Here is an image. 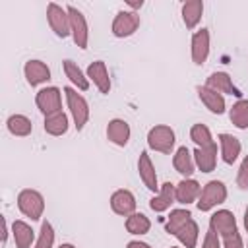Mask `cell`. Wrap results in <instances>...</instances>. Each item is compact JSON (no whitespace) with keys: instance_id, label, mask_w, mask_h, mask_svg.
Here are the masks:
<instances>
[{"instance_id":"obj_1","label":"cell","mask_w":248,"mask_h":248,"mask_svg":"<svg viewBox=\"0 0 248 248\" xmlns=\"http://www.w3.org/2000/svg\"><path fill=\"white\" fill-rule=\"evenodd\" d=\"M174 141H176L174 130L167 124H157V126L149 128V132H147V145L153 151L169 155L174 149Z\"/></svg>"},{"instance_id":"obj_2","label":"cell","mask_w":248,"mask_h":248,"mask_svg":"<svg viewBox=\"0 0 248 248\" xmlns=\"http://www.w3.org/2000/svg\"><path fill=\"white\" fill-rule=\"evenodd\" d=\"M17 207L31 221H39L43 217V211H45V198L41 192L25 188L17 194Z\"/></svg>"},{"instance_id":"obj_3","label":"cell","mask_w":248,"mask_h":248,"mask_svg":"<svg viewBox=\"0 0 248 248\" xmlns=\"http://www.w3.org/2000/svg\"><path fill=\"white\" fill-rule=\"evenodd\" d=\"M64 95H66V103L70 108V114L74 118V126L76 130H83V126L89 120V105L85 101L83 95H79L74 87H64Z\"/></svg>"},{"instance_id":"obj_4","label":"cell","mask_w":248,"mask_h":248,"mask_svg":"<svg viewBox=\"0 0 248 248\" xmlns=\"http://www.w3.org/2000/svg\"><path fill=\"white\" fill-rule=\"evenodd\" d=\"M225 200H227V186L221 180H209L202 188V194H200L196 205L200 211H211L213 207L221 205Z\"/></svg>"},{"instance_id":"obj_5","label":"cell","mask_w":248,"mask_h":248,"mask_svg":"<svg viewBox=\"0 0 248 248\" xmlns=\"http://www.w3.org/2000/svg\"><path fill=\"white\" fill-rule=\"evenodd\" d=\"M68 16H70V31H72V39L76 43L78 48L85 50L87 48V41H89V27H87V19L85 16L74 8V6H68Z\"/></svg>"},{"instance_id":"obj_6","label":"cell","mask_w":248,"mask_h":248,"mask_svg":"<svg viewBox=\"0 0 248 248\" xmlns=\"http://www.w3.org/2000/svg\"><path fill=\"white\" fill-rule=\"evenodd\" d=\"M46 19H48L50 29L56 33V37L66 39L68 35H72V31H70V16H68L66 8L50 2L46 6Z\"/></svg>"},{"instance_id":"obj_7","label":"cell","mask_w":248,"mask_h":248,"mask_svg":"<svg viewBox=\"0 0 248 248\" xmlns=\"http://www.w3.org/2000/svg\"><path fill=\"white\" fill-rule=\"evenodd\" d=\"M35 103L39 107V110L48 116V114H54L58 110H62V93L58 87L50 85V87H43L37 91L35 95Z\"/></svg>"},{"instance_id":"obj_8","label":"cell","mask_w":248,"mask_h":248,"mask_svg":"<svg viewBox=\"0 0 248 248\" xmlns=\"http://www.w3.org/2000/svg\"><path fill=\"white\" fill-rule=\"evenodd\" d=\"M140 27V16L136 12H130V10H120L112 21V35L118 37V39H124V37H130L138 31Z\"/></svg>"},{"instance_id":"obj_9","label":"cell","mask_w":248,"mask_h":248,"mask_svg":"<svg viewBox=\"0 0 248 248\" xmlns=\"http://www.w3.org/2000/svg\"><path fill=\"white\" fill-rule=\"evenodd\" d=\"M209 229H211L213 232H217L221 238L238 232V229H236V219H234L232 211H229V209H219V211H215V213L209 217Z\"/></svg>"},{"instance_id":"obj_10","label":"cell","mask_w":248,"mask_h":248,"mask_svg":"<svg viewBox=\"0 0 248 248\" xmlns=\"http://www.w3.org/2000/svg\"><path fill=\"white\" fill-rule=\"evenodd\" d=\"M110 207L116 215H122V217H130L132 213H136V198L130 190L126 188H120V190H114L112 196H110Z\"/></svg>"},{"instance_id":"obj_11","label":"cell","mask_w":248,"mask_h":248,"mask_svg":"<svg viewBox=\"0 0 248 248\" xmlns=\"http://www.w3.org/2000/svg\"><path fill=\"white\" fill-rule=\"evenodd\" d=\"M138 172H140V178L143 182V186L149 190V192H159V182H157V172H155V167L151 163V157L147 151H141L140 153V159H138Z\"/></svg>"},{"instance_id":"obj_12","label":"cell","mask_w":248,"mask_h":248,"mask_svg":"<svg viewBox=\"0 0 248 248\" xmlns=\"http://www.w3.org/2000/svg\"><path fill=\"white\" fill-rule=\"evenodd\" d=\"M23 74H25V79L31 87L41 85V83L50 79V68L43 60H27L23 66Z\"/></svg>"},{"instance_id":"obj_13","label":"cell","mask_w":248,"mask_h":248,"mask_svg":"<svg viewBox=\"0 0 248 248\" xmlns=\"http://www.w3.org/2000/svg\"><path fill=\"white\" fill-rule=\"evenodd\" d=\"M200 194H202V186L194 178H182L174 186V198H176L178 203H186V205L194 203V202H198Z\"/></svg>"},{"instance_id":"obj_14","label":"cell","mask_w":248,"mask_h":248,"mask_svg":"<svg viewBox=\"0 0 248 248\" xmlns=\"http://www.w3.org/2000/svg\"><path fill=\"white\" fill-rule=\"evenodd\" d=\"M209 56V31L202 27L192 35V60L194 64L202 66Z\"/></svg>"},{"instance_id":"obj_15","label":"cell","mask_w":248,"mask_h":248,"mask_svg":"<svg viewBox=\"0 0 248 248\" xmlns=\"http://www.w3.org/2000/svg\"><path fill=\"white\" fill-rule=\"evenodd\" d=\"M87 78L93 81V85L101 91V93H108L110 91V78H108V70L107 64L103 60H95L87 66Z\"/></svg>"},{"instance_id":"obj_16","label":"cell","mask_w":248,"mask_h":248,"mask_svg":"<svg viewBox=\"0 0 248 248\" xmlns=\"http://www.w3.org/2000/svg\"><path fill=\"white\" fill-rule=\"evenodd\" d=\"M196 91H198L200 101L205 105V108H207L209 112H213V114H223V112H225L227 105H225V97H223L221 93L209 89L207 85H198Z\"/></svg>"},{"instance_id":"obj_17","label":"cell","mask_w":248,"mask_h":248,"mask_svg":"<svg viewBox=\"0 0 248 248\" xmlns=\"http://www.w3.org/2000/svg\"><path fill=\"white\" fill-rule=\"evenodd\" d=\"M217 140H219V149H221V159H223V163L232 165V163L238 159L240 151H242V145H240L238 138H234L232 134H225V132H223V134L217 136Z\"/></svg>"},{"instance_id":"obj_18","label":"cell","mask_w":248,"mask_h":248,"mask_svg":"<svg viewBox=\"0 0 248 248\" xmlns=\"http://www.w3.org/2000/svg\"><path fill=\"white\" fill-rule=\"evenodd\" d=\"M205 85L221 95H236L240 97V91L234 87L232 83V78L227 74V72H213L207 79H205Z\"/></svg>"},{"instance_id":"obj_19","label":"cell","mask_w":248,"mask_h":248,"mask_svg":"<svg viewBox=\"0 0 248 248\" xmlns=\"http://www.w3.org/2000/svg\"><path fill=\"white\" fill-rule=\"evenodd\" d=\"M130 124L122 118H112L108 124H107V138L110 143L118 145V147H124L130 140Z\"/></svg>"},{"instance_id":"obj_20","label":"cell","mask_w":248,"mask_h":248,"mask_svg":"<svg viewBox=\"0 0 248 248\" xmlns=\"http://www.w3.org/2000/svg\"><path fill=\"white\" fill-rule=\"evenodd\" d=\"M172 167L178 174H182L184 178H190L196 170V163H194V155L190 153V149L186 145H180L174 155H172Z\"/></svg>"},{"instance_id":"obj_21","label":"cell","mask_w":248,"mask_h":248,"mask_svg":"<svg viewBox=\"0 0 248 248\" xmlns=\"http://www.w3.org/2000/svg\"><path fill=\"white\" fill-rule=\"evenodd\" d=\"M176 202L174 198V184L172 182H165L159 192L149 200V207L155 211V213H163L167 209H170V205Z\"/></svg>"},{"instance_id":"obj_22","label":"cell","mask_w":248,"mask_h":248,"mask_svg":"<svg viewBox=\"0 0 248 248\" xmlns=\"http://www.w3.org/2000/svg\"><path fill=\"white\" fill-rule=\"evenodd\" d=\"M194 155V163L202 172H211L217 165V143H211L207 147H196Z\"/></svg>"},{"instance_id":"obj_23","label":"cell","mask_w":248,"mask_h":248,"mask_svg":"<svg viewBox=\"0 0 248 248\" xmlns=\"http://www.w3.org/2000/svg\"><path fill=\"white\" fill-rule=\"evenodd\" d=\"M12 234L16 240V248H29L31 242L35 240V231L31 229V225L19 219L12 223Z\"/></svg>"},{"instance_id":"obj_24","label":"cell","mask_w":248,"mask_h":248,"mask_svg":"<svg viewBox=\"0 0 248 248\" xmlns=\"http://www.w3.org/2000/svg\"><path fill=\"white\" fill-rule=\"evenodd\" d=\"M203 14V2L202 0H188L182 4V21L188 29H194Z\"/></svg>"},{"instance_id":"obj_25","label":"cell","mask_w":248,"mask_h":248,"mask_svg":"<svg viewBox=\"0 0 248 248\" xmlns=\"http://www.w3.org/2000/svg\"><path fill=\"white\" fill-rule=\"evenodd\" d=\"M62 68H64L66 78H68L79 91H87V89H89V78L81 72V68H79L74 60H64V62H62Z\"/></svg>"},{"instance_id":"obj_26","label":"cell","mask_w":248,"mask_h":248,"mask_svg":"<svg viewBox=\"0 0 248 248\" xmlns=\"http://www.w3.org/2000/svg\"><path fill=\"white\" fill-rule=\"evenodd\" d=\"M6 128L12 136H17V138H25L31 134L33 130V124L31 120L25 116V114H12L8 120H6Z\"/></svg>"},{"instance_id":"obj_27","label":"cell","mask_w":248,"mask_h":248,"mask_svg":"<svg viewBox=\"0 0 248 248\" xmlns=\"http://www.w3.org/2000/svg\"><path fill=\"white\" fill-rule=\"evenodd\" d=\"M45 132L50 136H64L68 132V116L62 110L45 116Z\"/></svg>"},{"instance_id":"obj_28","label":"cell","mask_w":248,"mask_h":248,"mask_svg":"<svg viewBox=\"0 0 248 248\" xmlns=\"http://www.w3.org/2000/svg\"><path fill=\"white\" fill-rule=\"evenodd\" d=\"M198 234H200V227H198V223L194 221V219H190L182 229H178L176 231V238H178V242L184 246V248H196V244H198Z\"/></svg>"},{"instance_id":"obj_29","label":"cell","mask_w":248,"mask_h":248,"mask_svg":"<svg viewBox=\"0 0 248 248\" xmlns=\"http://www.w3.org/2000/svg\"><path fill=\"white\" fill-rule=\"evenodd\" d=\"M229 118L231 122L240 128V130H246L248 128V99H238L231 110H229Z\"/></svg>"},{"instance_id":"obj_30","label":"cell","mask_w":248,"mask_h":248,"mask_svg":"<svg viewBox=\"0 0 248 248\" xmlns=\"http://www.w3.org/2000/svg\"><path fill=\"white\" fill-rule=\"evenodd\" d=\"M126 231L130 232V234H147L149 232V229H151V221H149V217L147 215H143V213H132L130 217H126Z\"/></svg>"},{"instance_id":"obj_31","label":"cell","mask_w":248,"mask_h":248,"mask_svg":"<svg viewBox=\"0 0 248 248\" xmlns=\"http://www.w3.org/2000/svg\"><path fill=\"white\" fill-rule=\"evenodd\" d=\"M192 219V213L188 211V209H172L170 211V215H169V219H167V225H165V229H167V232L169 234H176V231L178 229H182L188 221Z\"/></svg>"},{"instance_id":"obj_32","label":"cell","mask_w":248,"mask_h":248,"mask_svg":"<svg viewBox=\"0 0 248 248\" xmlns=\"http://www.w3.org/2000/svg\"><path fill=\"white\" fill-rule=\"evenodd\" d=\"M190 140L196 143V147H207V145L215 143L213 136H211V132L205 124H194L192 130H190Z\"/></svg>"},{"instance_id":"obj_33","label":"cell","mask_w":248,"mask_h":248,"mask_svg":"<svg viewBox=\"0 0 248 248\" xmlns=\"http://www.w3.org/2000/svg\"><path fill=\"white\" fill-rule=\"evenodd\" d=\"M52 246H54V229L48 221H43L37 242H35V248H52Z\"/></svg>"},{"instance_id":"obj_34","label":"cell","mask_w":248,"mask_h":248,"mask_svg":"<svg viewBox=\"0 0 248 248\" xmlns=\"http://www.w3.org/2000/svg\"><path fill=\"white\" fill-rule=\"evenodd\" d=\"M236 184H238L240 190H248V155L242 159V163H240V167H238Z\"/></svg>"},{"instance_id":"obj_35","label":"cell","mask_w":248,"mask_h":248,"mask_svg":"<svg viewBox=\"0 0 248 248\" xmlns=\"http://www.w3.org/2000/svg\"><path fill=\"white\" fill-rule=\"evenodd\" d=\"M223 248H244V242H242L240 232H234L231 236H225L223 238Z\"/></svg>"},{"instance_id":"obj_36","label":"cell","mask_w":248,"mask_h":248,"mask_svg":"<svg viewBox=\"0 0 248 248\" xmlns=\"http://www.w3.org/2000/svg\"><path fill=\"white\" fill-rule=\"evenodd\" d=\"M202 248H221V244H219V234L209 229V231L205 232V238H203Z\"/></svg>"},{"instance_id":"obj_37","label":"cell","mask_w":248,"mask_h":248,"mask_svg":"<svg viewBox=\"0 0 248 248\" xmlns=\"http://www.w3.org/2000/svg\"><path fill=\"white\" fill-rule=\"evenodd\" d=\"M126 248H151L147 242H141V240H130L126 244Z\"/></svg>"},{"instance_id":"obj_38","label":"cell","mask_w":248,"mask_h":248,"mask_svg":"<svg viewBox=\"0 0 248 248\" xmlns=\"http://www.w3.org/2000/svg\"><path fill=\"white\" fill-rule=\"evenodd\" d=\"M2 225H4V232H2V244H6V242H8V223H6V219H2Z\"/></svg>"},{"instance_id":"obj_39","label":"cell","mask_w":248,"mask_h":248,"mask_svg":"<svg viewBox=\"0 0 248 248\" xmlns=\"http://www.w3.org/2000/svg\"><path fill=\"white\" fill-rule=\"evenodd\" d=\"M143 6V2L140 0V2H128V8H132V10H138V8H141Z\"/></svg>"},{"instance_id":"obj_40","label":"cell","mask_w":248,"mask_h":248,"mask_svg":"<svg viewBox=\"0 0 248 248\" xmlns=\"http://www.w3.org/2000/svg\"><path fill=\"white\" fill-rule=\"evenodd\" d=\"M244 229H246V232H248V207H246V211H244Z\"/></svg>"},{"instance_id":"obj_41","label":"cell","mask_w":248,"mask_h":248,"mask_svg":"<svg viewBox=\"0 0 248 248\" xmlns=\"http://www.w3.org/2000/svg\"><path fill=\"white\" fill-rule=\"evenodd\" d=\"M58 248H76V246H74V244H70V242H64V244H60Z\"/></svg>"},{"instance_id":"obj_42","label":"cell","mask_w":248,"mask_h":248,"mask_svg":"<svg viewBox=\"0 0 248 248\" xmlns=\"http://www.w3.org/2000/svg\"><path fill=\"white\" fill-rule=\"evenodd\" d=\"M170 248H178V246H170Z\"/></svg>"},{"instance_id":"obj_43","label":"cell","mask_w":248,"mask_h":248,"mask_svg":"<svg viewBox=\"0 0 248 248\" xmlns=\"http://www.w3.org/2000/svg\"><path fill=\"white\" fill-rule=\"evenodd\" d=\"M246 248H248V246H246Z\"/></svg>"}]
</instances>
